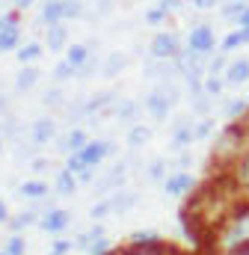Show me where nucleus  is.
<instances>
[{
	"label": "nucleus",
	"instance_id": "obj_1",
	"mask_svg": "<svg viewBox=\"0 0 249 255\" xmlns=\"http://www.w3.org/2000/svg\"><path fill=\"white\" fill-rule=\"evenodd\" d=\"M217 247L226 255H235L249 247V202H241L238 208L229 211V217L217 229Z\"/></svg>",
	"mask_w": 249,
	"mask_h": 255
},
{
	"label": "nucleus",
	"instance_id": "obj_2",
	"mask_svg": "<svg viewBox=\"0 0 249 255\" xmlns=\"http://www.w3.org/2000/svg\"><path fill=\"white\" fill-rule=\"evenodd\" d=\"M110 154H116V145H113V142H107V139H89L80 151H71V154L65 157V169L77 175V172L86 169V166H101Z\"/></svg>",
	"mask_w": 249,
	"mask_h": 255
},
{
	"label": "nucleus",
	"instance_id": "obj_3",
	"mask_svg": "<svg viewBox=\"0 0 249 255\" xmlns=\"http://www.w3.org/2000/svg\"><path fill=\"white\" fill-rule=\"evenodd\" d=\"M175 98H178V92L172 89V83H157V89H151V92L145 95V113H148L151 119L163 122V119L169 116Z\"/></svg>",
	"mask_w": 249,
	"mask_h": 255
},
{
	"label": "nucleus",
	"instance_id": "obj_4",
	"mask_svg": "<svg viewBox=\"0 0 249 255\" xmlns=\"http://www.w3.org/2000/svg\"><path fill=\"white\" fill-rule=\"evenodd\" d=\"M21 48V24H18V9L0 15V54L18 51Z\"/></svg>",
	"mask_w": 249,
	"mask_h": 255
},
{
	"label": "nucleus",
	"instance_id": "obj_5",
	"mask_svg": "<svg viewBox=\"0 0 249 255\" xmlns=\"http://www.w3.org/2000/svg\"><path fill=\"white\" fill-rule=\"evenodd\" d=\"M187 48H190L193 54L211 57V54H214V48H217V36H214V27H211V24H196V27L190 30Z\"/></svg>",
	"mask_w": 249,
	"mask_h": 255
},
{
	"label": "nucleus",
	"instance_id": "obj_6",
	"mask_svg": "<svg viewBox=\"0 0 249 255\" xmlns=\"http://www.w3.org/2000/svg\"><path fill=\"white\" fill-rule=\"evenodd\" d=\"M148 54H151V60H175L181 54L178 36L175 33H157L148 45Z\"/></svg>",
	"mask_w": 249,
	"mask_h": 255
},
{
	"label": "nucleus",
	"instance_id": "obj_7",
	"mask_svg": "<svg viewBox=\"0 0 249 255\" xmlns=\"http://www.w3.org/2000/svg\"><path fill=\"white\" fill-rule=\"evenodd\" d=\"M68 223H71V214L62 211V208H48V211L39 217V229H42L45 235H54V238H60L62 232L68 229Z\"/></svg>",
	"mask_w": 249,
	"mask_h": 255
},
{
	"label": "nucleus",
	"instance_id": "obj_8",
	"mask_svg": "<svg viewBox=\"0 0 249 255\" xmlns=\"http://www.w3.org/2000/svg\"><path fill=\"white\" fill-rule=\"evenodd\" d=\"M193 187H196V178H193L190 172H184V169H172V172L166 175V181H163V190H166V196H172V199L187 196Z\"/></svg>",
	"mask_w": 249,
	"mask_h": 255
},
{
	"label": "nucleus",
	"instance_id": "obj_9",
	"mask_svg": "<svg viewBox=\"0 0 249 255\" xmlns=\"http://www.w3.org/2000/svg\"><path fill=\"white\" fill-rule=\"evenodd\" d=\"M57 139V119H51V116H42V119H36L33 125H30V142L39 148V145H48V142H54Z\"/></svg>",
	"mask_w": 249,
	"mask_h": 255
},
{
	"label": "nucleus",
	"instance_id": "obj_10",
	"mask_svg": "<svg viewBox=\"0 0 249 255\" xmlns=\"http://www.w3.org/2000/svg\"><path fill=\"white\" fill-rule=\"evenodd\" d=\"M223 80H226V86H244L249 80V60L247 57H241V60H235V63L226 65Z\"/></svg>",
	"mask_w": 249,
	"mask_h": 255
},
{
	"label": "nucleus",
	"instance_id": "obj_11",
	"mask_svg": "<svg viewBox=\"0 0 249 255\" xmlns=\"http://www.w3.org/2000/svg\"><path fill=\"white\" fill-rule=\"evenodd\" d=\"M107 199H110V208H113V214H116V217H122V214H127V211H130V208L139 202V193H133V190H127V187H122V190L110 193Z\"/></svg>",
	"mask_w": 249,
	"mask_h": 255
},
{
	"label": "nucleus",
	"instance_id": "obj_12",
	"mask_svg": "<svg viewBox=\"0 0 249 255\" xmlns=\"http://www.w3.org/2000/svg\"><path fill=\"white\" fill-rule=\"evenodd\" d=\"M18 196L27 199V202H45V199H48V181H42V178L24 181V184L18 187Z\"/></svg>",
	"mask_w": 249,
	"mask_h": 255
},
{
	"label": "nucleus",
	"instance_id": "obj_13",
	"mask_svg": "<svg viewBox=\"0 0 249 255\" xmlns=\"http://www.w3.org/2000/svg\"><path fill=\"white\" fill-rule=\"evenodd\" d=\"M89 142V133H86V128H71L65 136L60 139V148L65 154H71V151H80L83 145Z\"/></svg>",
	"mask_w": 249,
	"mask_h": 255
},
{
	"label": "nucleus",
	"instance_id": "obj_14",
	"mask_svg": "<svg viewBox=\"0 0 249 255\" xmlns=\"http://www.w3.org/2000/svg\"><path fill=\"white\" fill-rule=\"evenodd\" d=\"M39 21H42L45 27H51V24H62V21H65L62 0H48V3L42 6V12H39Z\"/></svg>",
	"mask_w": 249,
	"mask_h": 255
},
{
	"label": "nucleus",
	"instance_id": "obj_15",
	"mask_svg": "<svg viewBox=\"0 0 249 255\" xmlns=\"http://www.w3.org/2000/svg\"><path fill=\"white\" fill-rule=\"evenodd\" d=\"M136 116H139V104L136 101L122 98V101L113 104V119L116 122H136Z\"/></svg>",
	"mask_w": 249,
	"mask_h": 255
},
{
	"label": "nucleus",
	"instance_id": "obj_16",
	"mask_svg": "<svg viewBox=\"0 0 249 255\" xmlns=\"http://www.w3.org/2000/svg\"><path fill=\"white\" fill-rule=\"evenodd\" d=\"M113 104H116V95L113 92H98L89 101H83V110H86V116H95L98 110H110Z\"/></svg>",
	"mask_w": 249,
	"mask_h": 255
},
{
	"label": "nucleus",
	"instance_id": "obj_17",
	"mask_svg": "<svg viewBox=\"0 0 249 255\" xmlns=\"http://www.w3.org/2000/svg\"><path fill=\"white\" fill-rule=\"evenodd\" d=\"M124 68H127V54L113 51V54L101 63V74H104V77H116V74H122Z\"/></svg>",
	"mask_w": 249,
	"mask_h": 255
},
{
	"label": "nucleus",
	"instance_id": "obj_18",
	"mask_svg": "<svg viewBox=\"0 0 249 255\" xmlns=\"http://www.w3.org/2000/svg\"><path fill=\"white\" fill-rule=\"evenodd\" d=\"M65 45H68V30H65V24H51V27H48V36H45V48L62 51Z\"/></svg>",
	"mask_w": 249,
	"mask_h": 255
},
{
	"label": "nucleus",
	"instance_id": "obj_19",
	"mask_svg": "<svg viewBox=\"0 0 249 255\" xmlns=\"http://www.w3.org/2000/svg\"><path fill=\"white\" fill-rule=\"evenodd\" d=\"M101 238H107V235H104V223H92L89 229H83V232L77 235L74 247H77V250H86V247H92V244L101 241Z\"/></svg>",
	"mask_w": 249,
	"mask_h": 255
},
{
	"label": "nucleus",
	"instance_id": "obj_20",
	"mask_svg": "<svg viewBox=\"0 0 249 255\" xmlns=\"http://www.w3.org/2000/svg\"><path fill=\"white\" fill-rule=\"evenodd\" d=\"M80 184H77V178H74V172H68L65 166H62L60 172L54 175V190L60 193V196H71V193L77 190Z\"/></svg>",
	"mask_w": 249,
	"mask_h": 255
},
{
	"label": "nucleus",
	"instance_id": "obj_21",
	"mask_svg": "<svg viewBox=\"0 0 249 255\" xmlns=\"http://www.w3.org/2000/svg\"><path fill=\"white\" fill-rule=\"evenodd\" d=\"M65 60H68V63L80 71L83 65L92 60V48H89V45H68V51H65Z\"/></svg>",
	"mask_w": 249,
	"mask_h": 255
},
{
	"label": "nucleus",
	"instance_id": "obj_22",
	"mask_svg": "<svg viewBox=\"0 0 249 255\" xmlns=\"http://www.w3.org/2000/svg\"><path fill=\"white\" fill-rule=\"evenodd\" d=\"M33 223H39V208H30V211H21V214H15L12 220H9V229H12V235H21L27 226H33Z\"/></svg>",
	"mask_w": 249,
	"mask_h": 255
},
{
	"label": "nucleus",
	"instance_id": "obj_23",
	"mask_svg": "<svg viewBox=\"0 0 249 255\" xmlns=\"http://www.w3.org/2000/svg\"><path fill=\"white\" fill-rule=\"evenodd\" d=\"M127 247H163V235L160 232H133L127 238Z\"/></svg>",
	"mask_w": 249,
	"mask_h": 255
},
{
	"label": "nucleus",
	"instance_id": "obj_24",
	"mask_svg": "<svg viewBox=\"0 0 249 255\" xmlns=\"http://www.w3.org/2000/svg\"><path fill=\"white\" fill-rule=\"evenodd\" d=\"M124 139H127V145H130V148H142V145H148V142H151V128H148V125H130Z\"/></svg>",
	"mask_w": 249,
	"mask_h": 255
},
{
	"label": "nucleus",
	"instance_id": "obj_25",
	"mask_svg": "<svg viewBox=\"0 0 249 255\" xmlns=\"http://www.w3.org/2000/svg\"><path fill=\"white\" fill-rule=\"evenodd\" d=\"M235 184L249 190V145L241 151V157L235 160Z\"/></svg>",
	"mask_w": 249,
	"mask_h": 255
},
{
	"label": "nucleus",
	"instance_id": "obj_26",
	"mask_svg": "<svg viewBox=\"0 0 249 255\" xmlns=\"http://www.w3.org/2000/svg\"><path fill=\"white\" fill-rule=\"evenodd\" d=\"M39 83V68H33V65H24L18 74H15V89L18 92H27V89H33Z\"/></svg>",
	"mask_w": 249,
	"mask_h": 255
},
{
	"label": "nucleus",
	"instance_id": "obj_27",
	"mask_svg": "<svg viewBox=\"0 0 249 255\" xmlns=\"http://www.w3.org/2000/svg\"><path fill=\"white\" fill-rule=\"evenodd\" d=\"M15 57H18V63L33 65L39 57H42V45H39V42H27V45H21V48L15 51Z\"/></svg>",
	"mask_w": 249,
	"mask_h": 255
},
{
	"label": "nucleus",
	"instance_id": "obj_28",
	"mask_svg": "<svg viewBox=\"0 0 249 255\" xmlns=\"http://www.w3.org/2000/svg\"><path fill=\"white\" fill-rule=\"evenodd\" d=\"M214 136V119L211 116H202L196 125H193V142H205Z\"/></svg>",
	"mask_w": 249,
	"mask_h": 255
},
{
	"label": "nucleus",
	"instance_id": "obj_29",
	"mask_svg": "<svg viewBox=\"0 0 249 255\" xmlns=\"http://www.w3.org/2000/svg\"><path fill=\"white\" fill-rule=\"evenodd\" d=\"M190 142H193V125H187L184 122V125L175 128V133H172V148H175V151H178V148L184 151Z\"/></svg>",
	"mask_w": 249,
	"mask_h": 255
},
{
	"label": "nucleus",
	"instance_id": "obj_30",
	"mask_svg": "<svg viewBox=\"0 0 249 255\" xmlns=\"http://www.w3.org/2000/svg\"><path fill=\"white\" fill-rule=\"evenodd\" d=\"M247 107H249L247 98H232V101L226 104V110H223V113H226L232 122H241V119L247 116Z\"/></svg>",
	"mask_w": 249,
	"mask_h": 255
},
{
	"label": "nucleus",
	"instance_id": "obj_31",
	"mask_svg": "<svg viewBox=\"0 0 249 255\" xmlns=\"http://www.w3.org/2000/svg\"><path fill=\"white\" fill-rule=\"evenodd\" d=\"M145 175H148V181H154V184H163L166 181V160H151L148 163V169H145Z\"/></svg>",
	"mask_w": 249,
	"mask_h": 255
},
{
	"label": "nucleus",
	"instance_id": "obj_32",
	"mask_svg": "<svg viewBox=\"0 0 249 255\" xmlns=\"http://www.w3.org/2000/svg\"><path fill=\"white\" fill-rule=\"evenodd\" d=\"M247 6H249L247 0H232V3L223 6V18H226V21H241V15H244Z\"/></svg>",
	"mask_w": 249,
	"mask_h": 255
},
{
	"label": "nucleus",
	"instance_id": "obj_33",
	"mask_svg": "<svg viewBox=\"0 0 249 255\" xmlns=\"http://www.w3.org/2000/svg\"><path fill=\"white\" fill-rule=\"evenodd\" d=\"M3 253H6V255H24V253H27L24 238H21V235H9V238H6V244H3Z\"/></svg>",
	"mask_w": 249,
	"mask_h": 255
},
{
	"label": "nucleus",
	"instance_id": "obj_34",
	"mask_svg": "<svg viewBox=\"0 0 249 255\" xmlns=\"http://www.w3.org/2000/svg\"><path fill=\"white\" fill-rule=\"evenodd\" d=\"M119 255H172V253H169L166 244H163V247H127V250H122Z\"/></svg>",
	"mask_w": 249,
	"mask_h": 255
},
{
	"label": "nucleus",
	"instance_id": "obj_35",
	"mask_svg": "<svg viewBox=\"0 0 249 255\" xmlns=\"http://www.w3.org/2000/svg\"><path fill=\"white\" fill-rule=\"evenodd\" d=\"M113 214V208H110V199H101V202H95L92 208H89V217L95 220V223H101V220H107Z\"/></svg>",
	"mask_w": 249,
	"mask_h": 255
},
{
	"label": "nucleus",
	"instance_id": "obj_36",
	"mask_svg": "<svg viewBox=\"0 0 249 255\" xmlns=\"http://www.w3.org/2000/svg\"><path fill=\"white\" fill-rule=\"evenodd\" d=\"M226 89V80L220 77V74H205V92L214 98V95H220Z\"/></svg>",
	"mask_w": 249,
	"mask_h": 255
},
{
	"label": "nucleus",
	"instance_id": "obj_37",
	"mask_svg": "<svg viewBox=\"0 0 249 255\" xmlns=\"http://www.w3.org/2000/svg\"><path fill=\"white\" fill-rule=\"evenodd\" d=\"M193 110H196L199 116H208V113H211V95H208L205 89L193 95Z\"/></svg>",
	"mask_w": 249,
	"mask_h": 255
},
{
	"label": "nucleus",
	"instance_id": "obj_38",
	"mask_svg": "<svg viewBox=\"0 0 249 255\" xmlns=\"http://www.w3.org/2000/svg\"><path fill=\"white\" fill-rule=\"evenodd\" d=\"M83 253H86V255H113L116 250H113V244H110V238H101V241H95L92 247H86Z\"/></svg>",
	"mask_w": 249,
	"mask_h": 255
},
{
	"label": "nucleus",
	"instance_id": "obj_39",
	"mask_svg": "<svg viewBox=\"0 0 249 255\" xmlns=\"http://www.w3.org/2000/svg\"><path fill=\"white\" fill-rule=\"evenodd\" d=\"M166 15H169V12L157 3V6H151V9L145 12V24H148V27H157V24H163V21H166Z\"/></svg>",
	"mask_w": 249,
	"mask_h": 255
},
{
	"label": "nucleus",
	"instance_id": "obj_40",
	"mask_svg": "<svg viewBox=\"0 0 249 255\" xmlns=\"http://www.w3.org/2000/svg\"><path fill=\"white\" fill-rule=\"evenodd\" d=\"M62 12H65V21H74L83 15V3L80 0H62Z\"/></svg>",
	"mask_w": 249,
	"mask_h": 255
},
{
	"label": "nucleus",
	"instance_id": "obj_41",
	"mask_svg": "<svg viewBox=\"0 0 249 255\" xmlns=\"http://www.w3.org/2000/svg\"><path fill=\"white\" fill-rule=\"evenodd\" d=\"M54 77H57V80H68V77H77V68L68 63V60H62V63L54 65Z\"/></svg>",
	"mask_w": 249,
	"mask_h": 255
},
{
	"label": "nucleus",
	"instance_id": "obj_42",
	"mask_svg": "<svg viewBox=\"0 0 249 255\" xmlns=\"http://www.w3.org/2000/svg\"><path fill=\"white\" fill-rule=\"evenodd\" d=\"M71 247H74L71 241H65V238H57V241L51 244V253H48V255H68V253H71Z\"/></svg>",
	"mask_w": 249,
	"mask_h": 255
},
{
	"label": "nucleus",
	"instance_id": "obj_43",
	"mask_svg": "<svg viewBox=\"0 0 249 255\" xmlns=\"http://www.w3.org/2000/svg\"><path fill=\"white\" fill-rule=\"evenodd\" d=\"M74 178H77V184H80V187L92 184V181H95V166H86V169H80V172H77Z\"/></svg>",
	"mask_w": 249,
	"mask_h": 255
},
{
	"label": "nucleus",
	"instance_id": "obj_44",
	"mask_svg": "<svg viewBox=\"0 0 249 255\" xmlns=\"http://www.w3.org/2000/svg\"><path fill=\"white\" fill-rule=\"evenodd\" d=\"M226 57H214V60H211V63H208V71H205V74H220V77H223V71H226Z\"/></svg>",
	"mask_w": 249,
	"mask_h": 255
},
{
	"label": "nucleus",
	"instance_id": "obj_45",
	"mask_svg": "<svg viewBox=\"0 0 249 255\" xmlns=\"http://www.w3.org/2000/svg\"><path fill=\"white\" fill-rule=\"evenodd\" d=\"M190 163H193V154H190L187 148L175 157V160H172V166H175V169H184V172H190Z\"/></svg>",
	"mask_w": 249,
	"mask_h": 255
},
{
	"label": "nucleus",
	"instance_id": "obj_46",
	"mask_svg": "<svg viewBox=\"0 0 249 255\" xmlns=\"http://www.w3.org/2000/svg\"><path fill=\"white\" fill-rule=\"evenodd\" d=\"M60 101H62V89H51V92L45 95V104H48V107H54V104H60Z\"/></svg>",
	"mask_w": 249,
	"mask_h": 255
},
{
	"label": "nucleus",
	"instance_id": "obj_47",
	"mask_svg": "<svg viewBox=\"0 0 249 255\" xmlns=\"http://www.w3.org/2000/svg\"><path fill=\"white\" fill-rule=\"evenodd\" d=\"M30 166H33V172H48V160H42V157H36V160H30Z\"/></svg>",
	"mask_w": 249,
	"mask_h": 255
},
{
	"label": "nucleus",
	"instance_id": "obj_48",
	"mask_svg": "<svg viewBox=\"0 0 249 255\" xmlns=\"http://www.w3.org/2000/svg\"><path fill=\"white\" fill-rule=\"evenodd\" d=\"M190 3H193L196 9H214V6H217V0H190Z\"/></svg>",
	"mask_w": 249,
	"mask_h": 255
},
{
	"label": "nucleus",
	"instance_id": "obj_49",
	"mask_svg": "<svg viewBox=\"0 0 249 255\" xmlns=\"http://www.w3.org/2000/svg\"><path fill=\"white\" fill-rule=\"evenodd\" d=\"M157 3H160L166 12H172V9H178V6H181V0H157Z\"/></svg>",
	"mask_w": 249,
	"mask_h": 255
},
{
	"label": "nucleus",
	"instance_id": "obj_50",
	"mask_svg": "<svg viewBox=\"0 0 249 255\" xmlns=\"http://www.w3.org/2000/svg\"><path fill=\"white\" fill-rule=\"evenodd\" d=\"M9 220H12V217H9V208H6V202L0 199V226H3V223H9Z\"/></svg>",
	"mask_w": 249,
	"mask_h": 255
},
{
	"label": "nucleus",
	"instance_id": "obj_51",
	"mask_svg": "<svg viewBox=\"0 0 249 255\" xmlns=\"http://www.w3.org/2000/svg\"><path fill=\"white\" fill-rule=\"evenodd\" d=\"M12 6H15L18 12H24V9H30V6H33V0H12Z\"/></svg>",
	"mask_w": 249,
	"mask_h": 255
},
{
	"label": "nucleus",
	"instance_id": "obj_52",
	"mask_svg": "<svg viewBox=\"0 0 249 255\" xmlns=\"http://www.w3.org/2000/svg\"><path fill=\"white\" fill-rule=\"evenodd\" d=\"M238 24H241V27H249V6L244 9V15H241V21H238Z\"/></svg>",
	"mask_w": 249,
	"mask_h": 255
},
{
	"label": "nucleus",
	"instance_id": "obj_53",
	"mask_svg": "<svg viewBox=\"0 0 249 255\" xmlns=\"http://www.w3.org/2000/svg\"><path fill=\"white\" fill-rule=\"evenodd\" d=\"M3 110H6V98L0 95V113H3Z\"/></svg>",
	"mask_w": 249,
	"mask_h": 255
},
{
	"label": "nucleus",
	"instance_id": "obj_54",
	"mask_svg": "<svg viewBox=\"0 0 249 255\" xmlns=\"http://www.w3.org/2000/svg\"><path fill=\"white\" fill-rule=\"evenodd\" d=\"M0 154H3V136H0Z\"/></svg>",
	"mask_w": 249,
	"mask_h": 255
},
{
	"label": "nucleus",
	"instance_id": "obj_55",
	"mask_svg": "<svg viewBox=\"0 0 249 255\" xmlns=\"http://www.w3.org/2000/svg\"><path fill=\"white\" fill-rule=\"evenodd\" d=\"M247 101H249V95H247Z\"/></svg>",
	"mask_w": 249,
	"mask_h": 255
},
{
	"label": "nucleus",
	"instance_id": "obj_56",
	"mask_svg": "<svg viewBox=\"0 0 249 255\" xmlns=\"http://www.w3.org/2000/svg\"><path fill=\"white\" fill-rule=\"evenodd\" d=\"M0 255H6V253H0Z\"/></svg>",
	"mask_w": 249,
	"mask_h": 255
}]
</instances>
